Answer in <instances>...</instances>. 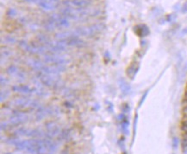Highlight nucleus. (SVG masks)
<instances>
[{"label":"nucleus","instance_id":"11","mask_svg":"<svg viewBox=\"0 0 187 154\" xmlns=\"http://www.w3.org/2000/svg\"><path fill=\"white\" fill-rule=\"evenodd\" d=\"M7 83H8V80H4V76H1V85H2V86H4V85H6Z\"/></svg>","mask_w":187,"mask_h":154},{"label":"nucleus","instance_id":"6","mask_svg":"<svg viewBox=\"0 0 187 154\" xmlns=\"http://www.w3.org/2000/svg\"><path fill=\"white\" fill-rule=\"evenodd\" d=\"M134 32L135 34L141 37H146L149 34V29L148 27L145 24H139L137 26L134 27Z\"/></svg>","mask_w":187,"mask_h":154},{"label":"nucleus","instance_id":"9","mask_svg":"<svg viewBox=\"0 0 187 154\" xmlns=\"http://www.w3.org/2000/svg\"><path fill=\"white\" fill-rule=\"evenodd\" d=\"M119 87H120V89L123 95H128L130 94V84L127 82L124 79H120L119 80Z\"/></svg>","mask_w":187,"mask_h":154},{"label":"nucleus","instance_id":"5","mask_svg":"<svg viewBox=\"0 0 187 154\" xmlns=\"http://www.w3.org/2000/svg\"><path fill=\"white\" fill-rule=\"evenodd\" d=\"M6 72H7V74L9 75L16 77L17 80H24L23 73L15 65H11L10 67H8L7 69H6Z\"/></svg>","mask_w":187,"mask_h":154},{"label":"nucleus","instance_id":"10","mask_svg":"<svg viewBox=\"0 0 187 154\" xmlns=\"http://www.w3.org/2000/svg\"><path fill=\"white\" fill-rule=\"evenodd\" d=\"M9 96H10V91L8 90H2L1 91V94H0V97H1V100L3 101L4 99H7Z\"/></svg>","mask_w":187,"mask_h":154},{"label":"nucleus","instance_id":"2","mask_svg":"<svg viewBox=\"0 0 187 154\" xmlns=\"http://www.w3.org/2000/svg\"><path fill=\"white\" fill-rule=\"evenodd\" d=\"M44 62L48 63L49 65H64L67 63V59L64 56H60V55H46L44 56Z\"/></svg>","mask_w":187,"mask_h":154},{"label":"nucleus","instance_id":"4","mask_svg":"<svg viewBox=\"0 0 187 154\" xmlns=\"http://www.w3.org/2000/svg\"><path fill=\"white\" fill-rule=\"evenodd\" d=\"M26 63H27V65H28L29 68H31L32 69L38 71V72H41V71L43 70L45 66H46L44 63H41V61H39V60L35 58L28 59Z\"/></svg>","mask_w":187,"mask_h":154},{"label":"nucleus","instance_id":"8","mask_svg":"<svg viewBox=\"0 0 187 154\" xmlns=\"http://www.w3.org/2000/svg\"><path fill=\"white\" fill-rule=\"evenodd\" d=\"M139 69V65L136 63H132L130 66H129V68H127V75L128 76H130V78H134V75L137 74Z\"/></svg>","mask_w":187,"mask_h":154},{"label":"nucleus","instance_id":"7","mask_svg":"<svg viewBox=\"0 0 187 154\" xmlns=\"http://www.w3.org/2000/svg\"><path fill=\"white\" fill-rule=\"evenodd\" d=\"M13 102L16 107H20V108H23V107H27L30 104H33V100H29L27 97H18L15 99Z\"/></svg>","mask_w":187,"mask_h":154},{"label":"nucleus","instance_id":"3","mask_svg":"<svg viewBox=\"0 0 187 154\" xmlns=\"http://www.w3.org/2000/svg\"><path fill=\"white\" fill-rule=\"evenodd\" d=\"M13 92L16 93H20V94H23V95H29V94H33L34 92L36 91L34 88H30L28 85L25 84H16L12 86L11 88Z\"/></svg>","mask_w":187,"mask_h":154},{"label":"nucleus","instance_id":"12","mask_svg":"<svg viewBox=\"0 0 187 154\" xmlns=\"http://www.w3.org/2000/svg\"><path fill=\"white\" fill-rule=\"evenodd\" d=\"M183 11L184 12H186L187 11V3L185 4V5L183 6Z\"/></svg>","mask_w":187,"mask_h":154},{"label":"nucleus","instance_id":"1","mask_svg":"<svg viewBox=\"0 0 187 154\" xmlns=\"http://www.w3.org/2000/svg\"><path fill=\"white\" fill-rule=\"evenodd\" d=\"M38 77L41 83L49 88H56L61 82V79L57 75L47 74L45 72H38Z\"/></svg>","mask_w":187,"mask_h":154}]
</instances>
